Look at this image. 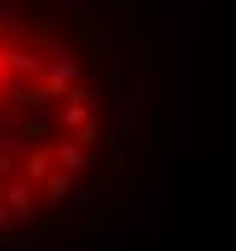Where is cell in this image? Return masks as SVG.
<instances>
[{"mask_svg":"<svg viewBox=\"0 0 236 251\" xmlns=\"http://www.w3.org/2000/svg\"><path fill=\"white\" fill-rule=\"evenodd\" d=\"M96 135L82 63L39 15L0 0V227L53 213L87 174Z\"/></svg>","mask_w":236,"mask_h":251,"instance_id":"cell-1","label":"cell"}]
</instances>
